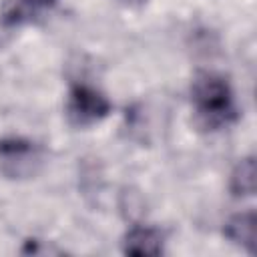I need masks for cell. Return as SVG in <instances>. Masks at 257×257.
Wrapping results in <instances>:
<instances>
[{"instance_id": "cell-7", "label": "cell", "mask_w": 257, "mask_h": 257, "mask_svg": "<svg viewBox=\"0 0 257 257\" xmlns=\"http://www.w3.org/2000/svg\"><path fill=\"white\" fill-rule=\"evenodd\" d=\"M231 193L235 197H251L255 193V161L253 157L237 163L231 173Z\"/></svg>"}, {"instance_id": "cell-3", "label": "cell", "mask_w": 257, "mask_h": 257, "mask_svg": "<svg viewBox=\"0 0 257 257\" xmlns=\"http://www.w3.org/2000/svg\"><path fill=\"white\" fill-rule=\"evenodd\" d=\"M66 112L74 124L88 126V124L102 120L110 112V102L96 88L86 86V84H74L68 92Z\"/></svg>"}, {"instance_id": "cell-2", "label": "cell", "mask_w": 257, "mask_h": 257, "mask_svg": "<svg viewBox=\"0 0 257 257\" xmlns=\"http://www.w3.org/2000/svg\"><path fill=\"white\" fill-rule=\"evenodd\" d=\"M44 165L42 149L26 139L10 137L0 141V173L8 179H30Z\"/></svg>"}, {"instance_id": "cell-4", "label": "cell", "mask_w": 257, "mask_h": 257, "mask_svg": "<svg viewBox=\"0 0 257 257\" xmlns=\"http://www.w3.org/2000/svg\"><path fill=\"white\" fill-rule=\"evenodd\" d=\"M58 0H6L2 4L0 20L6 26H22L42 16Z\"/></svg>"}, {"instance_id": "cell-1", "label": "cell", "mask_w": 257, "mask_h": 257, "mask_svg": "<svg viewBox=\"0 0 257 257\" xmlns=\"http://www.w3.org/2000/svg\"><path fill=\"white\" fill-rule=\"evenodd\" d=\"M191 102L203 128L219 131L233 124L239 116L231 84L213 72H203L191 88Z\"/></svg>"}, {"instance_id": "cell-8", "label": "cell", "mask_w": 257, "mask_h": 257, "mask_svg": "<svg viewBox=\"0 0 257 257\" xmlns=\"http://www.w3.org/2000/svg\"><path fill=\"white\" fill-rule=\"evenodd\" d=\"M122 2H126V4H141V2H145V0H122Z\"/></svg>"}, {"instance_id": "cell-6", "label": "cell", "mask_w": 257, "mask_h": 257, "mask_svg": "<svg viewBox=\"0 0 257 257\" xmlns=\"http://www.w3.org/2000/svg\"><path fill=\"white\" fill-rule=\"evenodd\" d=\"M255 225H257V219H255L253 211L237 213L225 223V235L233 243H237V245L245 247L249 253H253L255 251Z\"/></svg>"}, {"instance_id": "cell-5", "label": "cell", "mask_w": 257, "mask_h": 257, "mask_svg": "<svg viewBox=\"0 0 257 257\" xmlns=\"http://www.w3.org/2000/svg\"><path fill=\"white\" fill-rule=\"evenodd\" d=\"M165 237L159 229L137 225L128 229L122 239V251L128 255H161L163 253Z\"/></svg>"}]
</instances>
